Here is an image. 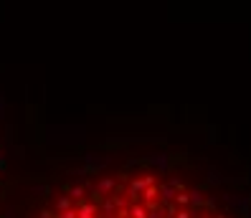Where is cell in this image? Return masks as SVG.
Returning a JSON list of instances; mask_svg holds the SVG:
<instances>
[{"mask_svg":"<svg viewBox=\"0 0 251 218\" xmlns=\"http://www.w3.org/2000/svg\"><path fill=\"white\" fill-rule=\"evenodd\" d=\"M28 218H241L211 188L180 172L122 168L66 180L43 193Z\"/></svg>","mask_w":251,"mask_h":218,"instance_id":"6da1fadb","label":"cell"}]
</instances>
